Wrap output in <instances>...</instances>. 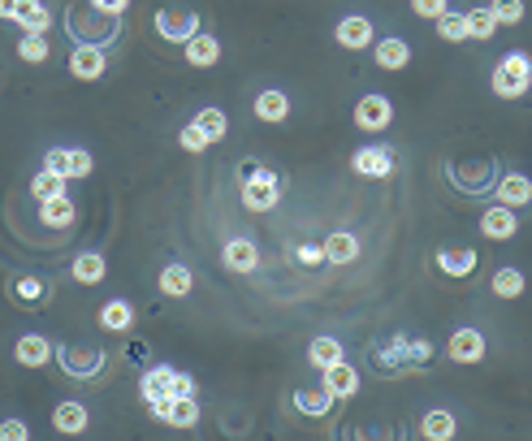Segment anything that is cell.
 Masks as SVG:
<instances>
[{
	"instance_id": "6da1fadb",
	"label": "cell",
	"mask_w": 532,
	"mask_h": 441,
	"mask_svg": "<svg viewBox=\"0 0 532 441\" xmlns=\"http://www.w3.org/2000/svg\"><path fill=\"white\" fill-rule=\"evenodd\" d=\"M66 31L74 44H96V48H113L117 35H121V17L100 14V9H69L66 17Z\"/></svg>"
},
{
	"instance_id": "7a4b0ae2",
	"label": "cell",
	"mask_w": 532,
	"mask_h": 441,
	"mask_svg": "<svg viewBox=\"0 0 532 441\" xmlns=\"http://www.w3.org/2000/svg\"><path fill=\"white\" fill-rule=\"evenodd\" d=\"M238 178H243V208L247 213H273L282 204V182L268 164H247V173H238Z\"/></svg>"
},
{
	"instance_id": "3957f363",
	"label": "cell",
	"mask_w": 532,
	"mask_h": 441,
	"mask_svg": "<svg viewBox=\"0 0 532 441\" xmlns=\"http://www.w3.org/2000/svg\"><path fill=\"white\" fill-rule=\"evenodd\" d=\"M489 87L502 100H519L532 87V57L528 52H506L494 66V74H489Z\"/></svg>"
},
{
	"instance_id": "277c9868",
	"label": "cell",
	"mask_w": 532,
	"mask_h": 441,
	"mask_svg": "<svg viewBox=\"0 0 532 441\" xmlns=\"http://www.w3.org/2000/svg\"><path fill=\"white\" fill-rule=\"evenodd\" d=\"M139 394H143V403H161V398H178V394H195V376L178 373V368H169V363H156L143 373L139 381Z\"/></svg>"
},
{
	"instance_id": "5b68a950",
	"label": "cell",
	"mask_w": 532,
	"mask_h": 441,
	"mask_svg": "<svg viewBox=\"0 0 532 441\" xmlns=\"http://www.w3.org/2000/svg\"><path fill=\"white\" fill-rule=\"evenodd\" d=\"M148 411L169 428H195L200 425V403H195V394H178V398L148 403Z\"/></svg>"
},
{
	"instance_id": "8992f818",
	"label": "cell",
	"mask_w": 532,
	"mask_h": 441,
	"mask_svg": "<svg viewBox=\"0 0 532 441\" xmlns=\"http://www.w3.org/2000/svg\"><path fill=\"white\" fill-rule=\"evenodd\" d=\"M44 169H57L61 178H91V169H96V161H91V152H83V147H48L44 152Z\"/></svg>"
},
{
	"instance_id": "52a82bcc",
	"label": "cell",
	"mask_w": 532,
	"mask_h": 441,
	"mask_svg": "<svg viewBox=\"0 0 532 441\" xmlns=\"http://www.w3.org/2000/svg\"><path fill=\"white\" fill-rule=\"evenodd\" d=\"M57 360H61V368H66L69 376H78V381H91V376L104 373V351H96V346H57Z\"/></svg>"
},
{
	"instance_id": "ba28073f",
	"label": "cell",
	"mask_w": 532,
	"mask_h": 441,
	"mask_svg": "<svg viewBox=\"0 0 532 441\" xmlns=\"http://www.w3.org/2000/svg\"><path fill=\"white\" fill-rule=\"evenodd\" d=\"M156 35L161 39H169V44H186L195 31H203L200 26V14H191V9H156Z\"/></svg>"
},
{
	"instance_id": "9c48e42d",
	"label": "cell",
	"mask_w": 532,
	"mask_h": 441,
	"mask_svg": "<svg viewBox=\"0 0 532 441\" xmlns=\"http://www.w3.org/2000/svg\"><path fill=\"white\" fill-rule=\"evenodd\" d=\"M390 121H394V104H390V96H381V91H372V96H364L355 104V126H360V131L381 134Z\"/></svg>"
},
{
	"instance_id": "30bf717a",
	"label": "cell",
	"mask_w": 532,
	"mask_h": 441,
	"mask_svg": "<svg viewBox=\"0 0 532 441\" xmlns=\"http://www.w3.org/2000/svg\"><path fill=\"white\" fill-rule=\"evenodd\" d=\"M333 39H338L342 48H350V52L372 48V44H377V26H372L364 14H347V17H338V26H333Z\"/></svg>"
},
{
	"instance_id": "8fae6325",
	"label": "cell",
	"mask_w": 532,
	"mask_h": 441,
	"mask_svg": "<svg viewBox=\"0 0 532 441\" xmlns=\"http://www.w3.org/2000/svg\"><path fill=\"white\" fill-rule=\"evenodd\" d=\"M104 69H109V48H96V44H74L69 52V74L78 82H96L104 79Z\"/></svg>"
},
{
	"instance_id": "7c38bea8",
	"label": "cell",
	"mask_w": 532,
	"mask_h": 441,
	"mask_svg": "<svg viewBox=\"0 0 532 441\" xmlns=\"http://www.w3.org/2000/svg\"><path fill=\"white\" fill-rule=\"evenodd\" d=\"M350 169L360 173V178H390L394 173V152L390 147H355V156H350Z\"/></svg>"
},
{
	"instance_id": "4fadbf2b",
	"label": "cell",
	"mask_w": 532,
	"mask_h": 441,
	"mask_svg": "<svg viewBox=\"0 0 532 441\" xmlns=\"http://www.w3.org/2000/svg\"><path fill=\"white\" fill-rule=\"evenodd\" d=\"M485 351H489V346H485V333L481 329H454V333H450V342H446V355L454 363H481L485 360Z\"/></svg>"
},
{
	"instance_id": "5bb4252c",
	"label": "cell",
	"mask_w": 532,
	"mask_h": 441,
	"mask_svg": "<svg viewBox=\"0 0 532 441\" xmlns=\"http://www.w3.org/2000/svg\"><path fill=\"white\" fill-rule=\"evenodd\" d=\"M450 182L464 191V195H481L494 186V161H472V164H454Z\"/></svg>"
},
{
	"instance_id": "9a60e30c",
	"label": "cell",
	"mask_w": 532,
	"mask_h": 441,
	"mask_svg": "<svg viewBox=\"0 0 532 441\" xmlns=\"http://www.w3.org/2000/svg\"><path fill=\"white\" fill-rule=\"evenodd\" d=\"M519 229V213L516 208H506V204H489L481 213V234L485 238H494V243H506V238H516Z\"/></svg>"
},
{
	"instance_id": "2e32d148",
	"label": "cell",
	"mask_w": 532,
	"mask_h": 441,
	"mask_svg": "<svg viewBox=\"0 0 532 441\" xmlns=\"http://www.w3.org/2000/svg\"><path fill=\"white\" fill-rule=\"evenodd\" d=\"M52 355H57V346H52L44 333H22L14 342V360L22 363V368H48Z\"/></svg>"
},
{
	"instance_id": "e0dca14e",
	"label": "cell",
	"mask_w": 532,
	"mask_h": 441,
	"mask_svg": "<svg viewBox=\"0 0 532 441\" xmlns=\"http://www.w3.org/2000/svg\"><path fill=\"white\" fill-rule=\"evenodd\" d=\"M494 199L498 204H506V208H528L532 204V178H524V173H502L498 182H494Z\"/></svg>"
},
{
	"instance_id": "ac0fdd59",
	"label": "cell",
	"mask_w": 532,
	"mask_h": 441,
	"mask_svg": "<svg viewBox=\"0 0 532 441\" xmlns=\"http://www.w3.org/2000/svg\"><path fill=\"white\" fill-rule=\"evenodd\" d=\"M52 428L66 433V437H78V433L91 428V415H87V407L78 398H66V403H57V411H52Z\"/></svg>"
},
{
	"instance_id": "d6986e66",
	"label": "cell",
	"mask_w": 532,
	"mask_h": 441,
	"mask_svg": "<svg viewBox=\"0 0 532 441\" xmlns=\"http://www.w3.org/2000/svg\"><path fill=\"white\" fill-rule=\"evenodd\" d=\"M221 260L234 273H256L260 268V247H256V238H230L225 251H221Z\"/></svg>"
},
{
	"instance_id": "ffe728a7",
	"label": "cell",
	"mask_w": 532,
	"mask_h": 441,
	"mask_svg": "<svg viewBox=\"0 0 532 441\" xmlns=\"http://www.w3.org/2000/svg\"><path fill=\"white\" fill-rule=\"evenodd\" d=\"M14 22L22 26V35H48V26H52V9L44 5V0H17Z\"/></svg>"
},
{
	"instance_id": "44dd1931",
	"label": "cell",
	"mask_w": 532,
	"mask_h": 441,
	"mask_svg": "<svg viewBox=\"0 0 532 441\" xmlns=\"http://www.w3.org/2000/svg\"><path fill=\"white\" fill-rule=\"evenodd\" d=\"M325 390L338 398V403H347L360 394V368H350L347 360H338L333 368H325Z\"/></svg>"
},
{
	"instance_id": "7402d4cb",
	"label": "cell",
	"mask_w": 532,
	"mask_h": 441,
	"mask_svg": "<svg viewBox=\"0 0 532 441\" xmlns=\"http://www.w3.org/2000/svg\"><path fill=\"white\" fill-rule=\"evenodd\" d=\"M183 52H186V61L195 69H213L216 61H221V44H216V35H208V31H195L191 39L183 44Z\"/></svg>"
},
{
	"instance_id": "603a6c76",
	"label": "cell",
	"mask_w": 532,
	"mask_h": 441,
	"mask_svg": "<svg viewBox=\"0 0 532 441\" xmlns=\"http://www.w3.org/2000/svg\"><path fill=\"white\" fill-rule=\"evenodd\" d=\"M104 333H130L134 329V303L130 299H109L100 311H96Z\"/></svg>"
},
{
	"instance_id": "cb8c5ba5",
	"label": "cell",
	"mask_w": 532,
	"mask_h": 441,
	"mask_svg": "<svg viewBox=\"0 0 532 441\" xmlns=\"http://www.w3.org/2000/svg\"><path fill=\"white\" fill-rule=\"evenodd\" d=\"M333 403H338V398H333L325 385H299V390H295V411H299V415H312V420L329 415Z\"/></svg>"
},
{
	"instance_id": "d4e9b609",
	"label": "cell",
	"mask_w": 532,
	"mask_h": 441,
	"mask_svg": "<svg viewBox=\"0 0 532 441\" xmlns=\"http://www.w3.org/2000/svg\"><path fill=\"white\" fill-rule=\"evenodd\" d=\"M372 57H377V66L381 69H407V61H412V44L399 39V35H385V39L372 44Z\"/></svg>"
},
{
	"instance_id": "484cf974",
	"label": "cell",
	"mask_w": 532,
	"mask_h": 441,
	"mask_svg": "<svg viewBox=\"0 0 532 441\" xmlns=\"http://www.w3.org/2000/svg\"><path fill=\"white\" fill-rule=\"evenodd\" d=\"M251 113L260 117V121H268V126H277V121H286V117H290V96H286V91H277V87H268V91H260V96H256Z\"/></svg>"
},
{
	"instance_id": "4316f807",
	"label": "cell",
	"mask_w": 532,
	"mask_h": 441,
	"mask_svg": "<svg viewBox=\"0 0 532 441\" xmlns=\"http://www.w3.org/2000/svg\"><path fill=\"white\" fill-rule=\"evenodd\" d=\"M325 260L329 264H355L360 260V238L350 234V229H333V234H325Z\"/></svg>"
},
{
	"instance_id": "83f0119b",
	"label": "cell",
	"mask_w": 532,
	"mask_h": 441,
	"mask_svg": "<svg viewBox=\"0 0 532 441\" xmlns=\"http://www.w3.org/2000/svg\"><path fill=\"white\" fill-rule=\"evenodd\" d=\"M69 278L78 281V286H96V281L109 278V260H104L100 251H83V256L69 260Z\"/></svg>"
},
{
	"instance_id": "f1b7e54d",
	"label": "cell",
	"mask_w": 532,
	"mask_h": 441,
	"mask_svg": "<svg viewBox=\"0 0 532 441\" xmlns=\"http://www.w3.org/2000/svg\"><path fill=\"white\" fill-rule=\"evenodd\" d=\"M156 286H161L165 299H186V294L195 290V273H191L186 264H165L161 278H156Z\"/></svg>"
},
{
	"instance_id": "f546056e",
	"label": "cell",
	"mask_w": 532,
	"mask_h": 441,
	"mask_svg": "<svg viewBox=\"0 0 532 441\" xmlns=\"http://www.w3.org/2000/svg\"><path fill=\"white\" fill-rule=\"evenodd\" d=\"M74 199L69 195H52V199H39V226L48 229H69L74 226Z\"/></svg>"
},
{
	"instance_id": "4dcf8cb0",
	"label": "cell",
	"mask_w": 532,
	"mask_h": 441,
	"mask_svg": "<svg viewBox=\"0 0 532 441\" xmlns=\"http://www.w3.org/2000/svg\"><path fill=\"white\" fill-rule=\"evenodd\" d=\"M437 268L446 278H472L476 273V251L472 247H446V251H437Z\"/></svg>"
},
{
	"instance_id": "1f68e13d",
	"label": "cell",
	"mask_w": 532,
	"mask_h": 441,
	"mask_svg": "<svg viewBox=\"0 0 532 441\" xmlns=\"http://www.w3.org/2000/svg\"><path fill=\"white\" fill-rule=\"evenodd\" d=\"M338 360H347V346L338 342V338L320 333V338H312V342H308V363H312V368H320V373H325V368H333Z\"/></svg>"
},
{
	"instance_id": "d6a6232c",
	"label": "cell",
	"mask_w": 532,
	"mask_h": 441,
	"mask_svg": "<svg viewBox=\"0 0 532 441\" xmlns=\"http://www.w3.org/2000/svg\"><path fill=\"white\" fill-rule=\"evenodd\" d=\"M454 433H459V420H454L450 411H442V407L424 411V420H420V437H429V441H450Z\"/></svg>"
},
{
	"instance_id": "836d02e7",
	"label": "cell",
	"mask_w": 532,
	"mask_h": 441,
	"mask_svg": "<svg viewBox=\"0 0 532 441\" xmlns=\"http://www.w3.org/2000/svg\"><path fill=\"white\" fill-rule=\"evenodd\" d=\"M195 126H200V134L208 139V143H221L225 134H230V117H225V109H216V104H208V109H200V113L191 117Z\"/></svg>"
},
{
	"instance_id": "e575fe53",
	"label": "cell",
	"mask_w": 532,
	"mask_h": 441,
	"mask_svg": "<svg viewBox=\"0 0 532 441\" xmlns=\"http://www.w3.org/2000/svg\"><path fill=\"white\" fill-rule=\"evenodd\" d=\"M9 294H14L22 308H39V303H48V286H44V278H35V273H22V278H14Z\"/></svg>"
},
{
	"instance_id": "d590c367",
	"label": "cell",
	"mask_w": 532,
	"mask_h": 441,
	"mask_svg": "<svg viewBox=\"0 0 532 441\" xmlns=\"http://www.w3.org/2000/svg\"><path fill=\"white\" fill-rule=\"evenodd\" d=\"M31 195L35 199H52V195H69V178H61L57 169H39L31 178Z\"/></svg>"
},
{
	"instance_id": "8d00e7d4",
	"label": "cell",
	"mask_w": 532,
	"mask_h": 441,
	"mask_svg": "<svg viewBox=\"0 0 532 441\" xmlns=\"http://www.w3.org/2000/svg\"><path fill=\"white\" fill-rule=\"evenodd\" d=\"M489 286H494V294H498V299H519V294L528 290V278H524L519 268H511V264H506V268H498V273H494V281H489Z\"/></svg>"
},
{
	"instance_id": "74e56055",
	"label": "cell",
	"mask_w": 532,
	"mask_h": 441,
	"mask_svg": "<svg viewBox=\"0 0 532 441\" xmlns=\"http://www.w3.org/2000/svg\"><path fill=\"white\" fill-rule=\"evenodd\" d=\"M17 57H22L26 66H44V61L52 57L48 35H22V39H17Z\"/></svg>"
},
{
	"instance_id": "f35d334b",
	"label": "cell",
	"mask_w": 532,
	"mask_h": 441,
	"mask_svg": "<svg viewBox=\"0 0 532 441\" xmlns=\"http://www.w3.org/2000/svg\"><path fill=\"white\" fill-rule=\"evenodd\" d=\"M494 35H498V17L489 14V9H472V14H467V39H494Z\"/></svg>"
},
{
	"instance_id": "ab89813d",
	"label": "cell",
	"mask_w": 532,
	"mask_h": 441,
	"mask_svg": "<svg viewBox=\"0 0 532 441\" xmlns=\"http://www.w3.org/2000/svg\"><path fill=\"white\" fill-rule=\"evenodd\" d=\"M437 22V35L446 39V44H459V39H467V14H442V17H433Z\"/></svg>"
},
{
	"instance_id": "60d3db41",
	"label": "cell",
	"mask_w": 532,
	"mask_h": 441,
	"mask_svg": "<svg viewBox=\"0 0 532 441\" xmlns=\"http://www.w3.org/2000/svg\"><path fill=\"white\" fill-rule=\"evenodd\" d=\"M489 14L498 17V26H516L524 22V0H489Z\"/></svg>"
},
{
	"instance_id": "b9f144b4",
	"label": "cell",
	"mask_w": 532,
	"mask_h": 441,
	"mask_svg": "<svg viewBox=\"0 0 532 441\" xmlns=\"http://www.w3.org/2000/svg\"><path fill=\"white\" fill-rule=\"evenodd\" d=\"M295 264H299V268H325V247L320 243H299L295 247Z\"/></svg>"
},
{
	"instance_id": "7bdbcfd3",
	"label": "cell",
	"mask_w": 532,
	"mask_h": 441,
	"mask_svg": "<svg viewBox=\"0 0 532 441\" xmlns=\"http://www.w3.org/2000/svg\"><path fill=\"white\" fill-rule=\"evenodd\" d=\"M178 143H183L186 152H208V147H213V143H208V139H203V134H200V126H195V121L178 131Z\"/></svg>"
},
{
	"instance_id": "ee69618b",
	"label": "cell",
	"mask_w": 532,
	"mask_h": 441,
	"mask_svg": "<svg viewBox=\"0 0 532 441\" xmlns=\"http://www.w3.org/2000/svg\"><path fill=\"white\" fill-rule=\"evenodd\" d=\"M402 355H407V363H424L433 355V346L424 342V338H416V342H412V338H402Z\"/></svg>"
},
{
	"instance_id": "f6af8a7d",
	"label": "cell",
	"mask_w": 532,
	"mask_h": 441,
	"mask_svg": "<svg viewBox=\"0 0 532 441\" xmlns=\"http://www.w3.org/2000/svg\"><path fill=\"white\" fill-rule=\"evenodd\" d=\"M31 437V428H26V420H0V441H26Z\"/></svg>"
},
{
	"instance_id": "bcb514c9",
	"label": "cell",
	"mask_w": 532,
	"mask_h": 441,
	"mask_svg": "<svg viewBox=\"0 0 532 441\" xmlns=\"http://www.w3.org/2000/svg\"><path fill=\"white\" fill-rule=\"evenodd\" d=\"M412 9H416L420 17H442L446 14V0H412Z\"/></svg>"
},
{
	"instance_id": "7dc6e473",
	"label": "cell",
	"mask_w": 532,
	"mask_h": 441,
	"mask_svg": "<svg viewBox=\"0 0 532 441\" xmlns=\"http://www.w3.org/2000/svg\"><path fill=\"white\" fill-rule=\"evenodd\" d=\"M91 9H100V14H113V17H121L126 9H130V0H87Z\"/></svg>"
},
{
	"instance_id": "c3c4849f",
	"label": "cell",
	"mask_w": 532,
	"mask_h": 441,
	"mask_svg": "<svg viewBox=\"0 0 532 441\" xmlns=\"http://www.w3.org/2000/svg\"><path fill=\"white\" fill-rule=\"evenodd\" d=\"M14 9L17 0H0V22H14Z\"/></svg>"
}]
</instances>
